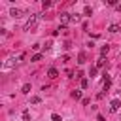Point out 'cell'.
<instances>
[{
    "label": "cell",
    "mask_w": 121,
    "mask_h": 121,
    "mask_svg": "<svg viewBox=\"0 0 121 121\" xmlns=\"http://www.w3.org/2000/svg\"><path fill=\"white\" fill-rule=\"evenodd\" d=\"M108 51H110V47H108V45H102V47H100V55H102V57H104Z\"/></svg>",
    "instance_id": "4fadbf2b"
},
{
    "label": "cell",
    "mask_w": 121,
    "mask_h": 121,
    "mask_svg": "<svg viewBox=\"0 0 121 121\" xmlns=\"http://www.w3.org/2000/svg\"><path fill=\"white\" fill-rule=\"evenodd\" d=\"M23 119H25V121H28V119H30V113H28V112H26V110H25V112H23Z\"/></svg>",
    "instance_id": "d6986e66"
},
{
    "label": "cell",
    "mask_w": 121,
    "mask_h": 121,
    "mask_svg": "<svg viewBox=\"0 0 121 121\" xmlns=\"http://www.w3.org/2000/svg\"><path fill=\"white\" fill-rule=\"evenodd\" d=\"M78 21H79V15H78V13H76V15H72V23H78Z\"/></svg>",
    "instance_id": "44dd1931"
},
{
    "label": "cell",
    "mask_w": 121,
    "mask_h": 121,
    "mask_svg": "<svg viewBox=\"0 0 121 121\" xmlns=\"http://www.w3.org/2000/svg\"><path fill=\"white\" fill-rule=\"evenodd\" d=\"M96 119H98V121H106V117H104L102 113H98V115H96Z\"/></svg>",
    "instance_id": "7402d4cb"
},
{
    "label": "cell",
    "mask_w": 121,
    "mask_h": 121,
    "mask_svg": "<svg viewBox=\"0 0 121 121\" xmlns=\"http://www.w3.org/2000/svg\"><path fill=\"white\" fill-rule=\"evenodd\" d=\"M47 76H49L51 79H55V78L59 76V70H57V68H49V70H47Z\"/></svg>",
    "instance_id": "3957f363"
},
{
    "label": "cell",
    "mask_w": 121,
    "mask_h": 121,
    "mask_svg": "<svg viewBox=\"0 0 121 121\" xmlns=\"http://www.w3.org/2000/svg\"><path fill=\"white\" fill-rule=\"evenodd\" d=\"M89 76L95 78V76H96V68H91V70H89Z\"/></svg>",
    "instance_id": "ffe728a7"
},
{
    "label": "cell",
    "mask_w": 121,
    "mask_h": 121,
    "mask_svg": "<svg viewBox=\"0 0 121 121\" xmlns=\"http://www.w3.org/2000/svg\"><path fill=\"white\" fill-rule=\"evenodd\" d=\"M21 93H25V95H26V93H30V83H25V85H23V89H21Z\"/></svg>",
    "instance_id": "8fae6325"
},
{
    "label": "cell",
    "mask_w": 121,
    "mask_h": 121,
    "mask_svg": "<svg viewBox=\"0 0 121 121\" xmlns=\"http://www.w3.org/2000/svg\"><path fill=\"white\" fill-rule=\"evenodd\" d=\"M51 121H62L59 113H51Z\"/></svg>",
    "instance_id": "e0dca14e"
},
{
    "label": "cell",
    "mask_w": 121,
    "mask_h": 121,
    "mask_svg": "<svg viewBox=\"0 0 121 121\" xmlns=\"http://www.w3.org/2000/svg\"><path fill=\"white\" fill-rule=\"evenodd\" d=\"M60 21H62V23H70V21H72V15H70V13H60Z\"/></svg>",
    "instance_id": "5b68a950"
},
{
    "label": "cell",
    "mask_w": 121,
    "mask_h": 121,
    "mask_svg": "<svg viewBox=\"0 0 121 121\" xmlns=\"http://www.w3.org/2000/svg\"><path fill=\"white\" fill-rule=\"evenodd\" d=\"M9 15H11V17H19V15H21V9H17V8H13V9L9 11Z\"/></svg>",
    "instance_id": "8992f818"
},
{
    "label": "cell",
    "mask_w": 121,
    "mask_h": 121,
    "mask_svg": "<svg viewBox=\"0 0 121 121\" xmlns=\"http://www.w3.org/2000/svg\"><path fill=\"white\" fill-rule=\"evenodd\" d=\"M40 102H42L40 96H30V104H40Z\"/></svg>",
    "instance_id": "7c38bea8"
},
{
    "label": "cell",
    "mask_w": 121,
    "mask_h": 121,
    "mask_svg": "<svg viewBox=\"0 0 121 121\" xmlns=\"http://www.w3.org/2000/svg\"><path fill=\"white\" fill-rule=\"evenodd\" d=\"M38 17H40V15H30V17H28V21L25 23V30H30V28H34V25L38 23Z\"/></svg>",
    "instance_id": "6da1fadb"
},
{
    "label": "cell",
    "mask_w": 121,
    "mask_h": 121,
    "mask_svg": "<svg viewBox=\"0 0 121 121\" xmlns=\"http://www.w3.org/2000/svg\"><path fill=\"white\" fill-rule=\"evenodd\" d=\"M32 62H40L42 60V53H36V55H32V59H30Z\"/></svg>",
    "instance_id": "ba28073f"
},
{
    "label": "cell",
    "mask_w": 121,
    "mask_h": 121,
    "mask_svg": "<svg viewBox=\"0 0 121 121\" xmlns=\"http://www.w3.org/2000/svg\"><path fill=\"white\" fill-rule=\"evenodd\" d=\"M104 64H106V60H104V57H100V59L96 60V68H104Z\"/></svg>",
    "instance_id": "9c48e42d"
},
{
    "label": "cell",
    "mask_w": 121,
    "mask_h": 121,
    "mask_svg": "<svg viewBox=\"0 0 121 121\" xmlns=\"http://www.w3.org/2000/svg\"><path fill=\"white\" fill-rule=\"evenodd\" d=\"M83 13H85V15H91V13H93V9H91V6H85V9H83Z\"/></svg>",
    "instance_id": "ac0fdd59"
},
{
    "label": "cell",
    "mask_w": 121,
    "mask_h": 121,
    "mask_svg": "<svg viewBox=\"0 0 121 121\" xmlns=\"http://www.w3.org/2000/svg\"><path fill=\"white\" fill-rule=\"evenodd\" d=\"M42 8H43V9L51 8V2H49V0H43V2H42Z\"/></svg>",
    "instance_id": "9a60e30c"
},
{
    "label": "cell",
    "mask_w": 121,
    "mask_h": 121,
    "mask_svg": "<svg viewBox=\"0 0 121 121\" xmlns=\"http://www.w3.org/2000/svg\"><path fill=\"white\" fill-rule=\"evenodd\" d=\"M104 76H106V74H104ZM110 87H112V79H110V76H106V78H104V83H102V89L108 91Z\"/></svg>",
    "instance_id": "7a4b0ae2"
},
{
    "label": "cell",
    "mask_w": 121,
    "mask_h": 121,
    "mask_svg": "<svg viewBox=\"0 0 121 121\" xmlns=\"http://www.w3.org/2000/svg\"><path fill=\"white\" fill-rule=\"evenodd\" d=\"M108 30H110V32H119V30H121V26H119V25H110V28H108Z\"/></svg>",
    "instance_id": "52a82bcc"
},
{
    "label": "cell",
    "mask_w": 121,
    "mask_h": 121,
    "mask_svg": "<svg viewBox=\"0 0 121 121\" xmlns=\"http://www.w3.org/2000/svg\"><path fill=\"white\" fill-rule=\"evenodd\" d=\"M72 98L79 100V98H81V91H78V89H76V91H72Z\"/></svg>",
    "instance_id": "30bf717a"
},
{
    "label": "cell",
    "mask_w": 121,
    "mask_h": 121,
    "mask_svg": "<svg viewBox=\"0 0 121 121\" xmlns=\"http://www.w3.org/2000/svg\"><path fill=\"white\" fill-rule=\"evenodd\" d=\"M87 87H89V79L83 78V79H81V89H87Z\"/></svg>",
    "instance_id": "2e32d148"
},
{
    "label": "cell",
    "mask_w": 121,
    "mask_h": 121,
    "mask_svg": "<svg viewBox=\"0 0 121 121\" xmlns=\"http://www.w3.org/2000/svg\"><path fill=\"white\" fill-rule=\"evenodd\" d=\"M119 106H121V100H117V98H115V100H112V106H110V108H112V112H117V110H119Z\"/></svg>",
    "instance_id": "277c9868"
},
{
    "label": "cell",
    "mask_w": 121,
    "mask_h": 121,
    "mask_svg": "<svg viewBox=\"0 0 121 121\" xmlns=\"http://www.w3.org/2000/svg\"><path fill=\"white\" fill-rule=\"evenodd\" d=\"M78 62H79V64L85 62V53H79V55H78Z\"/></svg>",
    "instance_id": "5bb4252c"
}]
</instances>
